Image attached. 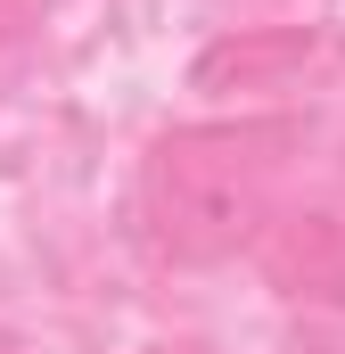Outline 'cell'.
Instances as JSON below:
<instances>
[{
	"mask_svg": "<svg viewBox=\"0 0 345 354\" xmlns=\"http://www.w3.org/2000/svg\"><path fill=\"white\" fill-rule=\"evenodd\" d=\"M279 165H288V124H263V115H214V124L157 132L140 165V223L157 256L181 272H214L247 256L271 231Z\"/></svg>",
	"mask_w": 345,
	"mask_h": 354,
	"instance_id": "cell-1",
	"label": "cell"
},
{
	"mask_svg": "<svg viewBox=\"0 0 345 354\" xmlns=\"http://www.w3.org/2000/svg\"><path fill=\"white\" fill-rule=\"evenodd\" d=\"M41 17H50V0H0V50H17L25 33H41Z\"/></svg>",
	"mask_w": 345,
	"mask_h": 354,
	"instance_id": "cell-2",
	"label": "cell"
}]
</instances>
